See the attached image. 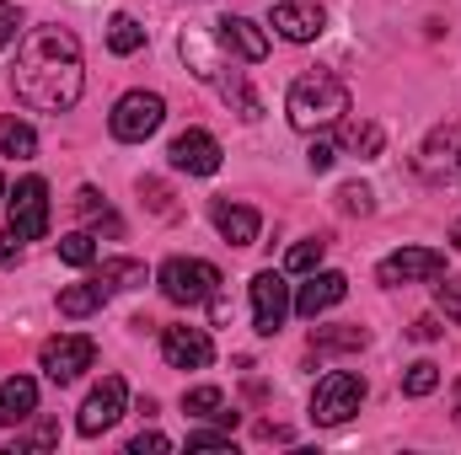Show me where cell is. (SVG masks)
Wrapping results in <instances>:
<instances>
[{"instance_id":"cell-38","label":"cell","mask_w":461,"mask_h":455,"mask_svg":"<svg viewBox=\"0 0 461 455\" xmlns=\"http://www.w3.org/2000/svg\"><path fill=\"white\" fill-rule=\"evenodd\" d=\"M140 199H145V204H150V210H156V215H167V210H172V204H167V199H172V193H167V188H161V183H156V177H145V183H140Z\"/></svg>"},{"instance_id":"cell-11","label":"cell","mask_w":461,"mask_h":455,"mask_svg":"<svg viewBox=\"0 0 461 455\" xmlns=\"http://www.w3.org/2000/svg\"><path fill=\"white\" fill-rule=\"evenodd\" d=\"M221 139L215 134H204V129H188V134H177L172 139V150H167V161L177 166V172H188V177H215L221 172Z\"/></svg>"},{"instance_id":"cell-17","label":"cell","mask_w":461,"mask_h":455,"mask_svg":"<svg viewBox=\"0 0 461 455\" xmlns=\"http://www.w3.org/2000/svg\"><path fill=\"white\" fill-rule=\"evenodd\" d=\"M38 413V380H27V375H11L5 386H0V429H16V424H27Z\"/></svg>"},{"instance_id":"cell-29","label":"cell","mask_w":461,"mask_h":455,"mask_svg":"<svg viewBox=\"0 0 461 455\" xmlns=\"http://www.w3.org/2000/svg\"><path fill=\"white\" fill-rule=\"evenodd\" d=\"M435 386H440V364H435V359L408 364V375H402V391H408V397H429Z\"/></svg>"},{"instance_id":"cell-14","label":"cell","mask_w":461,"mask_h":455,"mask_svg":"<svg viewBox=\"0 0 461 455\" xmlns=\"http://www.w3.org/2000/svg\"><path fill=\"white\" fill-rule=\"evenodd\" d=\"M161 353L172 370H204L215 359V343L204 327H161Z\"/></svg>"},{"instance_id":"cell-35","label":"cell","mask_w":461,"mask_h":455,"mask_svg":"<svg viewBox=\"0 0 461 455\" xmlns=\"http://www.w3.org/2000/svg\"><path fill=\"white\" fill-rule=\"evenodd\" d=\"M435 300H440V311L461 322V279H446V284H435Z\"/></svg>"},{"instance_id":"cell-44","label":"cell","mask_w":461,"mask_h":455,"mask_svg":"<svg viewBox=\"0 0 461 455\" xmlns=\"http://www.w3.org/2000/svg\"><path fill=\"white\" fill-rule=\"evenodd\" d=\"M0 204H5V177H0Z\"/></svg>"},{"instance_id":"cell-22","label":"cell","mask_w":461,"mask_h":455,"mask_svg":"<svg viewBox=\"0 0 461 455\" xmlns=\"http://www.w3.org/2000/svg\"><path fill=\"white\" fill-rule=\"evenodd\" d=\"M365 156V161H370V156H381V129H375V123H370V118H348L344 129H339V156Z\"/></svg>"},{"instance_id":"cell-20","label":"cell","mask_w":461,"mask_h":455,"mask_svg":"<svg viewBox=\"0 0 461 455\" xmlns=\"http://www.w3.org/2000/svg\"><path fill=\"white\" fill-rule=\"evenodd\" d=\"M108 279L103 273H92V279H81V284H70V290H59V317H92V311H103L108 306Z\"/></svg>"},{"instance_id":"cell-4","label":"cell","mask_w":461,"mask_h":455,"mask_svg":"<svg viewBox=\"0 0 461 455\" xmlns=\"http://www.w3.org/2000/svg\"><path fill=\"white\" fill-rule=\"evenodd\" d=\"M359 402H365V380H359L354 370H333V375H322L317 391H312V424L339 429V424H348V418L359 413Z\"/></svg>"},{"instance_id":"cell-39","label":"cell","mask_w":461,"mask_h":455,"mask_svg":"<svg viewBox=\"0 0 461 455\" xmlns=\"http://www.w3.org/2000/svg\"><path fill=\"white\" fill-rule=\"evenodd\" d=\"M129 451H134V455H145V451H172V440H167V434H140Z\"/></svg>"},{"instance_id":"cell-13","label":"cell","mask_w":461,"mask_h":455,"mask_svg":"<svg viewBox=\"0 0 461 455\" xmlns=\"http://www.w3.org/2000/svg\"><path fill=\"white\" fill-rule=\"evenodd\" d=\"M215 43L226 49L230 59H241V65H263V59H268V38H263V27L247 22V16H221V22H215Z\"/></svg>"},{"instance_id":"cell-1","label":"cell","mask_w":461,"mask_h":455,"mask_svg":"<svg viewBox=\"0 0 461 455\" xmlns=\"http://www.w3.org/2000/svg\"><path fill=\"white\" fill-rule=\"evenodd\" d=\"M11 86L38 113H70L81 103V86H86L76 32H65V27H27V38L16 49Z\"/></svg>"},{"instance_id":"cell-16","label":"cell","mask_w":461,"mask_h":455,"mask_svg":"<svg viewBox=\"0 0 461 455\" xmlns=\"http://www.w3.org/2000/svg\"><path fill=\"white\" fill-rule=\"evenodd\" d=\"M344 295H348V279H344V273H312V284H301V295H295L290 306H295V317L317 322V317H322V311H333Z\"/></svg>"},{"instance_id":"cell-19","label":"cell","mask_w":461,"mask_h":455,"mask_svg":"<svg viewBox=\"0 0 461 455\" xmlns=\"http://www.w3.org/2000/svg\"><path fill=\"white\" fill-rule=\"evenodd\" d=\"M177 49H183V59H188V70L199 76V81H221V70H226V59L215 54V43H210V32H199V27H188L183 38H177Z\"/></svg>"},{"instance_id":"cell-21","label":"cell","mask_w":461,"mask_h":455,"mask_svg":"<svg viewBox=\"0 0 461 455\" xmlns=\"http://www.w3.org/2000/svg\"><path fill=\"white\" fill-rule=\"evenodd\" d=\"M215 86H221V97H226L230 108L247 118V123H258V118H263V103H258V92L247 86V76H241L236 65H226V70H221V81H215Z\"/></svg>"},{"instance_id":"cell-43","label":"cell","mask_w":461,"mask_h":455,"mask_svg":"<svg viewBox=\"0 0 461 455\" xmlns=\"http://www.w3.org/2000/svg\"><path fill=\"white\" fill-rule=\"evenodd\" d=\"M456 413H461V380H456Z\"/></svg>"},{"instance_id":"cell-10","label":"cell","mask_w":461,"mask_h":455,"mask_svg":"<svg viewBox=\"0 0 461 455\" xmlns=\"http://www.w3.org/2000/svg\"><path fill=\"white\" fill-rule=\"evenodd\" d=\"M123 407H129V386L108 375L103 386H92V397H86V407H81V418H76V429L86 434V440H97V434H108L118 418H123Z\"/></svg>"},{"instance_id":"cell-42","label":"cell","mask_w":461,"mask_h":455,"mask_svg":"<svg viewBox=\"0 0 461 455\" xmlns=\"http://www.w3.org/2000/svg\"><path fill=\"white\" fill-rule=\"evenodd\" d=\"M451 241H456V246H461V220H456V226H451Z\"/></svg>"},{"instance_id":"cell-3","label":"cell","mask_w":461,"mask_h":455,"mask_svg":"<svg viewBox=\"0 0 461 455\" xmlns=\"http://www.w3.org/2000/svg\"><path fill=\"white\" fill-rule=\"evenodd\" d=\"M156 284H161V295H167L172 306H204L226 279H221V268L204 263V257H167L161 273H156Z\"/></svg>"},{"instance_id":"cell-33","label":"cell","mask_w":461,"mask_h":455,"mask_svg":"<svg viewBox=\"0 0 461 455\" xmlns=\"http://www.w3.org/2000/svg\"><path fill=\"white\" fill-rule=\"evenodd\" d=\"M333 161H339V139L317 134V139H312V150H306V166H312V172H328Z\"/></svg>"},{"instance_id":"cell-25","label":"cell","mask_w":461,"mask_h":455,"mask_svg":"<svg viewBox=\"0 0 461 455\" xmlns=\"http://www.w3.org/2000/svg\"><path fill=\"white\" fill-rule=\"evenodd\" d=\"M108 49H113V54H140V49H145V27H140L129 11H118L113 22H108Z\"/></svg>"},{"instance_id":"cell-34","label":"cell","mask_w":461,"mask_h":455,"mask_svg":"<svg viewBox=\"0 0 461 455\" xmlns=\"http://www.w3.org/2000/svg\"><path fill=\"white\" fill-rule=\"evenodd\" d=\"M59 440V424H38L27 440H11V455H22V451H43V445H54Z\"/></svg>"},{"instance_id":"cell-32","label":"cell","mask_w":461,"mask_h":455,"mask_svg":"<svg viewBox=\"0 0 461 455\" xmlns=\"http://www.w3.org/2000/svg\"><path fill=\"white\" fill-rule=\"evenodd\" d=\"M339 210H344V215H370V210H375V199H370V188H365V183H344V188H339Z\"/></svg>"},{"instance_id":"cell-18","label":"cell","mask_w":461,"mask_h":455,"mask_svg":"<svg viewBox=\"0 0 461 455\" xmlns=\"http://www.w3.org/2000/svg\"><path fill=\"white\" fill-rule=\"evenodd\" d=\"M210 215H215V230L226 236L230 246H252L258 241V210H247V204H226V199H215L210 204Z\"/></svg>"},{"instance_id":"cell-2","label":"cell","mask_w":461,"mask_h":455,"mask_svg":"<svg viewBox=\"0 0 461 455\" xmlns=\"http://www.w3.org/2000/svg\"><path fill=\"white\" fill-rule=\"evenodd\" d=\"M285 113H290V129H301V134H322V129L344 123V113H348V86L333 76V70H306V76L290 86Z\"/></svg>"},{"instance_id":"cell-5","label":"cell","mask_w":461,"mask_h":455,"mask_svg":"<svg viewBox=\"0 0 461 455\" xmlns=\"http://www.w3.org/2000/svg\"><path fill=\"white\" fill-rule=\"evenodd\" d=\"M5 220L16 241H43L49 236V183L43 177L16 183V193H5Z\"/></svg>"},{"instance_id":"cell-30","label":"cell","mask_w":461,"mask_h":455,"mask_svg":"<svg viewBox=\"0 0 461 455\" xmlns=\"http://www.w3.org/2000/svg\"><path fill=\"white\" fill-rule=\"evenodd\" d=\"M221 407H226L221 386H194V391H183V413H194V418H215Z\"/></svg>"},{"instance_id":"cell-24","label":"cell","mask_w":461,"mask_h":455,"mask_svg":"<svg viewBox=\"0 0 461 455\" xmlns=\"http://www.w3.org/2000/svg\"><path fill=\"white\" fill-rule=\"evenodd\" d=\"M370 333L365 327H312V348L317 353H344V348H365Z\"/></svg>"},{"instance_id":"cell-26","label":"cell","mask_w":461,"mask_h":455,"mask_svg":"<svg viewBox=\"0 0 461 455\" xmlns=\"http://www.w3.org/2000/svg\"><path fill=\"white\" fill-rule=\"evenodd\" d=\"M322 257H328V241H322V236L295 241V246H290V257H285V273H317V268H322Z\"/></svg>"},{"instance_id":"cell-31","label":"cell","mask_w":461,"mask_h":455,"mask_svg":"<svg viewBox=\"0 0 461 455\" xmlns=\"http://www.w3.org/2000/svg\"><path fill=\"white\" fill-rule=\"evenodd\" d=\"M76 215H86V220H103L108 230H118V220L108 215V199H103L97 188H81V193H76Z\"/></svg>"},{"instance_id":"cell-9","label":"cell","mask_w":461,"mask_h":455,"mask_svg":"<svg viewBox=\"0 0 461 455\" xmlns=\"http://www.w3.org/2000/svg\"><path fill=\"white\" fill-rule=\"evenodd\" d=\"M440 273H446V252H435V246H402V252H392V257L375 268V279H381L386 290L424 284V279H440Z\"/></svg>"},{"instance_id":"cell-6","label":"cell","mask_w":461,"mask_h":455,"mask_svg":"<svg viewBox=\"0 0 461 455\" xmlns=\"http://www.w3.org/2000/svg\"><path fill=\"white\" fill-rule=\"evenodd\" d=\"M161 118H167V103L156 92H123L113 103V113H108V129L123 145H140V139H150L161 129Z\"/></svg>"},{"instance_id":"cell-41","label":"cell","mask_w":461,"mask_h":455,"mask_svg":"<svg viewBox=\"0 0 461 455\" xmlns=\"http://www.w3.org/2000/svg\"><path fill=\"white\" fill-rule=\"evenodd\" d=\"M258 440H290V429L285 424H258Z\"/></svg>"},{"instance_id":"cell-8","label":"cell","mask_w":461,"mask_h":455,"mask_svg":"<svg viewBox=\"0 0 461 455\" xmlns=\"http://www.w3.org/2000/svg\"><path fill=\"white\" fill-rule=\"evenodd\" d=\"M285 317H290V284H285V273H274V268L252 273V333L258 338H279Z\"/></svg>"},{"instance_id":"cell-28","label":"cell","mask_w":461,"mask_h":455,"mask_svg":"<svg viewBox=\"0 0 461 455\" xmlns=\"http://www.w3.org/2000/svg\"><path fill=\"white\" fill-rule=\"evenodd\" d=\"M103 279H108V290H140L145 284V263L113 257V263H103Z\"/></svg>"},{"instance_id":"cell-36","label":"cell","mask_w":461,"mask_h":455,"mask_svg":"<svg viewBox=\"0 0 461 455\" xmlns=\"http://www.w3.org/2000/svg\"><path fill=\"white\" fill-rule=\"evenodd\" d=\"M16 32H22V16H16V5H11V0H0V54L16 43Z\"/></svg>"},{"instance_id":"cell-15","label":"cell","mask_w":461,"mask_h":455,"mask_svg":"<svg viewBox=\"0 0 461 455\" xmlns=\"http://www.w3.org/2000/svg\"><path fill=\"white\" fill-rule=\"evenodd\" d=\"M413 166H419V177H424V183H435V188H440V183L451 177V166H456V123H440V129L424 139V150L413 156Z\"/></svg>"},{"instance_id":"cell-7","label":"cell","mask_w":461,"mask_h":455,"mask_svg":"<svg viewBox=\"0 0 461 455\" xmlns=\"http://www.w3.org/2000/svg\"><path fill=\"white\" fill-rule=\"evenodd\" d=\"M38 364H43V375H49L54 386H70V380H81V375L97 364V343L81 338V333H59V338L43 343Z\"/></svg>"},{"instance_id":"cell-23","label":"cell","mask_w":461,"mask_h":455,"mask_svg":"<svg viewBox=\"0 0 461 455\" xmlns=\"http://www.w3.org/2000/svg\"><path fill=\"white\" fill-rule=\"evenodd\" d=\"M0 156H11V161H32V156H38V134H32V123H22V118H0Z\"/></svg>"},{"instance_id":"cell-37","label":"cell","mask_w":461,"mask_h":455,"mask_svg":"<svg viewBox=\"0 0 461 455\" xmlns=\"http://www.w3.org/2000/svg\"><path fill=\"white\" fill-rule=\"evenodd\" d=\"M188 445H194V451H226L230 429H199V434H188Z\"/></svg>"},{"instance_id":"cell-40","label":"cell","mask_w":461,"mask_h":455,"mask_svg":"<svg viewBox=\"0 0 461 455\" xmlns=\"http://www.w3.org/2000/svg\"><path fill=\"white\" fill-rule=\"evenodd\" d=\"M440 333H446V327H440V322H435V317H419V322H413V338H440Z\"/></svg>"},{"instance_id":"cell-12","label":"cell","mask_w":461,"mask_h":455,"mask_svg":"<svg viewBox=\"0 0 461 455\" xmlns=\"http://www.w3.org/2000/svg\"><path fill=\"white\" fill-rule=\"evenodd\" d=\"M322 27H328V11L317 0H279L274 5V32L285 43H312V38H322Z\"/></svg>"},{"instance_id":"cell-27","label":"cell","mask_w":461,"mask_h":455,"mask_svg":"<svg viewBox=\"0 0 461 455\" xmlns=\"http://www.w3.org/2000/svg\"><path fill=\"white\" fill-rule=\"evenodd\" d=\"M59 263H70V268H92V263H97V241H92L86 230L59 236Z\"/></svg>"}]
</instances>
